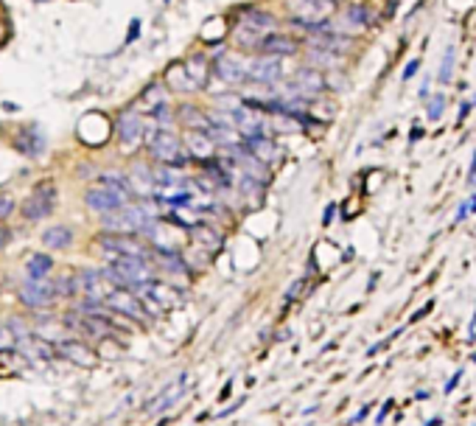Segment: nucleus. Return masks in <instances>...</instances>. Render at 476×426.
Here are the masks:
<instances>
[{
    "mask_svg": "<svg viewBox=\"0 0 476 426\" xmlns=\"http://www.w3.org/2000/svg\"><path fill=\"white\" fill-rule=\"evenodd\" d=\"M157 219V210L149 202H134V205H121L118 210L107 213L104 219V233H138L149 222Z\"/></svg>",
    "mask_w": 476,
    "mask_h": 426,
    "instance_id": "f257e3e1",
    "label": "nucleus"
},
{
    "mask_svg": "<svg viewBox=\"0 0 476 426\" xmlns=\"http://www.w3.org/2000/svg\"><path fill=\"white\" fill-rule=\"evenodd\" d=\"M275 26H278V20L272 17L269 12L249 9V15L236 26L233 40H236V45H241V48H258L261 40H263L266 34L275 31Z\"/></svg>",
    "mask_w": 476,
    "mask_h": 426,
    "instance_id": "f03ea898",
    "label": "nucleus"
},
{
    "mask_svg": "<svg viewBox=\"0 0 476 426\" xmlns=\"http://www.w3.org/2000/svg\"><path fill=\"white\" fill-rule=\"evenodd\" d=\"M53 207H56V188L53 182L45 180L31 191V196H26V202L20 205V213L28 222H42L53 213Z\"/></svg>",
    "mask_w": 476,
    "mask_h": 426,
    "instance_id": "7ed1b4c3",
    "label": "nucleus"
},
{
    "mask_svg": "<svg viewBox=\"0 0 476 426\" xmlns=\"http://www.w3.org/2000/svg\"><path fill=\"white\" fill-rule=\"evenodd\" d=\"M98 244L109 253V258H143V261H149L146 244L134 239V233H101Z\"/></svg>",
    "mask_w": 476,
    "mask_h": 426,
    "instance_id": "20e7f679",
    "label": "nucleus"
},
{
    "mask_svg": "<svg viewBox=\"0 0 476 426\" xmlns=\"http://www.w3.org/2000/svg\"><path fill=\"white\" fill-rule=\"evenodd\" d=\"M109 269L123 280L126 289H138V287H143V283L155 280V269L143 258H112Z\"/></svg>",
    "mask_w": 476,
    "mask_h": 426,
    "instance_id": "39448f33",
    "label": "nucleus"
},
{
    "mask_svg": "<svg viewBox=\"0 0 476 426\" xmlns=\"http://www.w3.org/2000/svg\"><path fill=\"white\" fill-rule=\"evenodd\" d=\"M283 76V67H281V56H269V53H261L255 59H247V82H255V85H263V87H272L278 85Z\"/></svg>",
    "mask_w": 476,
    "mask_h": 426,
    "instance_id": "423d86ee",
    "label": "nucleus"
},
{
    "mask_svg": "<svg viewBox=\"0 0 476 426\" xmlns=\"http://www.w3.org/2000/svg\"><path fill=\"white\" fill-rule=\"evenodd\" d=\"M112 314H121V317H129V320H138V323H146V309L141 303V298L129 292V289H112L104 300H101Z\"/></svg>",
    "mask_w": 476,
    "mask_h": 426,
    "instance_id": "0eeeda50",
    "label": "nucleus"
},
{
    "mask_svg": "<svg viewBox=\"0 0 476 426\" xmlns=\"http://www.w3.org/2000/svg\"><path fill=\"white\" fill-rule=\"evenodd\" d=\"M336 0H289L292 17L300 23H325L336 15Z\"/></svg>",
    "mask_w": 476,
    "mask_h": 426,
    "instance_id": "6e6552de",
    "label": "nucleus"
},
{
    "mask_svg": "<svg viewBox=\"0 0 476 426\" xmlns=\"http://www.w3.org/2000/svg\"><path fill=\"white\" fill-rule=\"evenodd\" d=\"M146 146H149V155L163 163V166H171L174 157H179V137L171 132V129H152L149 140H146Z\"/></svg>",
    "mask_w": 476,
    "mask_h": 426,
    "instance_id": "1a4fd4ad",
    "label": "nucleus"
},
{
    "mask_svg": "<svg viewBox=\"0 0 476 426\" xmlns=\"http://www.w3.org/2000/svg\"><path fill=\"white\" fill-rule=\"evenodd\" d=\"M53 348H56V359H67L79 368H93L98 359L96 350L82 339H56Z\"/></svg>",
    "mask_w": 476,
    "mask_h": 426,
    "instance_id": "9d476101",
    "label": "nucleus"
},
{
    "mask_svg": "<svg viewBox=\"0 0 476 426\" xmlns=\"http://www.w3.org/2000/svg\"><path fill=\"white\" fill-rule=\"evenodd\" d=\"M115 129H118V140H121V146L132 149V146H138L141 140H143V118L141 112H121L118 121H115Z\"/></svg>",
    "mask_w": 476,
    "mask_h": 426,
    "instance_id": "9b49d317",
    "label": "nucleus"
},
{
    "mask_svg": "<svg viewBox=\"0 0 476 426\" xmlns=\"http://www.w3.org/2000/svg\"><path fill=\"white\" fill-rule=\"evenodd\" d=\"M216 76L224 85H244L247 82V59L241 53H222L216 59Z\"/></svg>",
    "mask_w": 476,
    "mask_h": 426,
    "instance_id": "f8f14e48",
    "label": "nucleus"
},
{
    "mask_svg": "<svg viewBox=\"0 0 476 426\" xmlns=\"http://www.w3.org/2000/svg\"><path fill=\"white\" fill-rule=\"evenodd\" d=\"M20 300L28 306V309H48L53 300H59L56 298V292H53V280L51 283H45V280H28L26 287L20 289Z\"/></svg>",
    "mask_w": 476,
    "mask_h": 426,
    "instance_id": "ddd939ff",
    "label": "nucleus"
},
{
    "mask_svg": "<svg viewBox=\"0 0 476 426\" xmlns=\"http://www.w3.org/2000/svg\"><path fill=\"white\" fill-rule=\"evenodd\" d=\"M258 51H261V53H269V56H294V53L300 51V45H297V40H292L289 34L272 31V34H266V37L261 40Z\"/></svg>",
    "mask_w": 476,
    "mask_h": 426,
    "instance_id": "4468645a",
    "label": "nucleus"
},
{
    "mask_svg": "<svg viewBox=\"0 0 476 426\" xmlns=\"http://www.w3.org/2000/svg\"><path fill=\"white\" fill-rule=\"evenodd\" d=\"M85 205L90 207V210H96V213H112V210H118L121 205H126L121 196H115L109 188H104V185H96V188H90L87 194H85Z\"/></svg>",
    "mask_w": 476,
    "mask_h": 426,
    "instance_id": "2eb2a0df",
    "label": "nucleus"
},
{
    "mask_svg": "<svg viewBox=\"0 0 476 426\" xmlns=\"http://www.w3.org/2000/svg\"><path fill=\"white\" fill-rule=\"evenodd\" d=\"M292 82L297 85V90H300L306 99H317V96L325 90V76L319 74L317 67H311V65H308V67H300Z\"/></svg>",
    "mask_w": 476,
    "mask_h": 426,
    "instance_id": "dca6fc26",
    "label": "nucleus"
},
{
    "mask_svg": "<svg viewBox=\"0 0 476 426\" xmlns=\"http://www.w3.org/2000/svg\"><path fill=\"white\" fill-rule=\"evenodd\" d=\"M244 146L247 152L261 160L263 166H269L272 160L278 157V146H275V140H272V135H252V137H244Z\"/></svg>",
    "mask_w": 476,
    "mask_h": 426,
    "instance_id": "f3484780",
    "label": "nucleus"
},
{
    "mask_svg": "<svg viewBox=\"0 0 476 426\" xmlns=\"http://www.w3.org/2000/svg\"><path fill=\"white\" fill-rule=\"evenodd\" d=\"M188 236H191V241H193V244H199L202 250L216 253V250L222 247V233H219V230H213V228H211V225H205V222L191 225V228H188Z\"/></svg>",
    "mask_w": 476,
    "mask_h": 426,
    "instance_id": "a211bd4d",
    "label": "nucleus"
},
{
    "mask_svg": "<svg viewBox=\"0 0 476 426\" xmlns=\"http://www.w3.org/2000/svg\"><path fill=\"white\" fill-rule=\"evenodd\" d=\"M185 144H188V157H199V160H211L213 149H216L213 140L205 132H196V129H188Z\"/></svg>",
    "mask_w": 476,
    "mask_h": 426,
    "instance_id": "6ab92c4d",
    "label": "nucleus"
},
{
    "mask_svg": "<svg viewBox=\"0 0 476 426\" xmlns=\"http://www.w3.org/2000/svg\"><path fill=\"white\" fill-rule=\"evenodd\" d=\"M185 387H188V376H179L177 382H171L155 401H152V407H149V412L152 415H157V412H163V409H168V407H174L179 398H182V393H185Z\"/></svg>",
    "mask_w": 476,
    "mask_h": 426,
    "instance_id": "aec40b11",
    "label": "nucleus"
},
{
    "mask_svg": "<svg viewBox=\"0 0 476 426\" xmlns=\"http://www.w3.org/2000/svg\"><path fill=\"white\" fill-rule=\"evenodd\" d=\"M185 76L191 79L193 87H205L208 85V79H211V62L205 59V53H193L185 62Z\"/></svg>",
    "mask_w": 476,
    "mask_h": 426,
    "instance_id": "412c9836",
    "label": "nucleus"
},
{
    "mask_svg": "<svg viewBox=\"0 0 476 426\" xmlns=\"http://www.w3.org/2000/svg\"><path fill=\"white\" fill-rule=\"evenodd\" d=\"M42 244L48 250H67L73 244V230L67 225H51L45 233H42Z\"/></svg>",
    "mask_w": 476,
    "mask_h": 426,
    "instance_id": "4be33fe9",
    "label": "nucleus"
},
{
    "mask_svg": "<svg viewBox=\"0 0 476 426\" xmlns=\"http://www.w3.org/2000/svg\"><path fill=\"white\" fill-rule=\"evenodd\" d=\"M306 56H308V62H311V67H328V70H339L342 67V53H333V51H325V48H311L308 45V51H306Z\"/></svg>",
    "mask_w": 476,
    "mask_h": 426,
    "instance_id": "5701e85b",
    "label": "nucleus"
},
{
    "mask_svg": "<svg viewBox=\"0 0 476 426\" xmlns=\"http://www.w3.org/2000/svg\"><path fill=\"white\" fill-rule=\"evenodd\" d=\"M53 269V258L48 253H34L28 261H26V275L28 280H45Z\"/></svg>",
    "mask_w": 476,
    "mask_h": 426,
    "instance_id": "b1692460",
    "label": "nucleus"
},
{
    "mask_svg": "<svg viewBox=\"0 0 476 426\" xmlns=\"http://www.w3.org/2000/svg\"><path fill=\"white\" fill-rule=\"evenodd\" d=\"M15 146L26 155V157H37V155H42V149H45V137L37 132V129H31V132H20V137L15 140Z\"/></svg>",
    "mask_w": 476,
    "mask_h": 426,
    "instance_id": "393cba45",
    "label": "nucleus"
},
{
    "mask_svg": "<svg viewBox=\"0 0 476 426\" xmlns=\"http://www.w3.org/2000/svg\"><path fill=\"white\" fill-rule=\"evenodd\" d=\"M157 261H160L163 269H168V272H174V275H185V272H188V261H185L182 253L174 250V247L157 250Z\"/></svg>",
    "mask_w": 476,
    "mask_h": 426,
    "instance_id": "a878e982",
    "label": "nucleus"
},
{
    "mask_svg": "<svg viewBox=\"0 0 476 426\" xmlns=\"http://www.w3.org/2000/svg\"><path fill=\"white\" fill-rule=\"evenodd\" d=\"M98 185H104V188H109L115 196H121L123 202H129V196L134 194V188H132V182L126 180V177H121V174H101V180H98Z\"/></svg>",
    "mask_w": 476,
    "mask_h": 426,
    "instance_id": "bb28decb",
    "label": "nucleus"
},
{
    "mask_svg": "<svg viewBox=\"0 0 476 426\" xmlns=\"http://www.w3.org/2000/svg\"><path fill=\"white\" fill-rule=\"evenodd\" d=\"M53 292H56V298H76L79 295V280H76V275H64V278L53 280Z\"/></svg>",
    "mask_w": 476,
    "mask_h": 426,
    "instance_id": "cd10ccee",
    "label": "nucleus"
},
{
    "mask_svg": "<svg viewBox=\"0 0 476 426\" xmlns=\"http://www.w3.org/2000/svg\"><path fill=\"white\" fill-rule=\"evenodd\" d=\"M166 85H152L146 93H143V99H141V104L146 107V110H155V107H160V104H166Z\"/></svg>",
    "mask_w": 476,
    "mask_h": 426,
    "instance_id": "c85d7f7f",
    "label": "nucleus"
},
{
    "mask_svg": "<svg viewBox=\"0 0 476 426\" xmlns=\"http://www.w3.org/2000/svg\"><path fill=\"white\" fill-rule=\"evenodd\" d=\"M451 74H454V45H448L446 53H443V65H440V70H437L440 85H448V82H451Z\"/></svg>",
    "mask_w": 476,
    "mask_h": 426,
    "instance_id": "c756f323",
    "label": "nucleus"
},
{
    "mask_svg": "<svg viewBox=\"0 0 476 426\" xmlns=\"http://www.w3.org/2000/svg\"><path fill=\"white\" fill-rule=\"evenodd\" d=\"M443 110H446V96H443V93L432 96V99H429V107H426V112H429V121H437V118L443 115Z\"/></svg>",
    "mask_w": 476,
    "mask_h": 426,
    "instance_id": "7c9ffc66",
    "label": "nucleus"
},
{
    "mask_svg": "<svg viewBox=\"0 0 476 426\" xmlns=\"http://www.w3.org/2000/svg\"><path fill=\"white\" fill-rule=\"evenodd\" d=\"M12 345H15V334H12V328L0 323V350H9Z\"/></svg>",
    "mask_w": 476,
    "mask_h": 426,
    "instance_id": "2f4dec72",
    "label": "nucleus"
},
{
    "mask_svg": "<svg viewBox=\"0 0 476 426\" xmlns=\"http://www.w3.org/2000/svg\"><path fill=\"white\" fill-rule=\"evenodd\" d=\"M15 199L12 196H0V219H6V216H12L15 213Z\"/></svg>",
    "mask_w": 476,
    "mask_h": 426,
    "instance_id": "473e14b6",
    "label": "nucleus"
},
{
    "mask_svg": "<svg viewBox=\"0 0 476 426\" xmlns=\"http://www.w3.org/2000/svg\"><path fill=\"white\" fill-rule=\"evenodd\" d=\"M418 70H421V59H412L409 65H406V70H403V82H409L418 74Z\"/></svg>",
    "mask_w": 476,
    "mask_h": 426,
    "instance_id": "72a5a7b5",
    "label": "nucleus"
},
{
    "mask_svg": "<svg viewBox=\"0 0 476 426\" xmlns=\"http://www.w3.org/2000/svg\"><path fill=\"white\" fill-rule=\"evenodd\" d=\"M9 241H12V230H9L6 225H0V250H6Z\"/></svg>",
    "mask_w": 476,
    "mask_h": 426,
    "instance_id": "f704fd0d",
    "label": "nucleus"
},
{
    "mask_svg": "<svg viewBox=\"0 0 476 426\" xmlns=\"http://www.w3.org/2000/svg\"><path fill=\"white\" fill-rule=\"evenodd\" d=\"M303 283H306V280H297V283H292V289H289L286 300H292V298H297V295H300V289H303Z\"/></svg>",
    "mask_w": 476,
    "mask_h": 426,
    "instance_id": "c9c22d12",
    "label": "nucleus"
},
{
    "mask_svg": "<svg viewBox=\"0 0 476 426\" xmlns=\"http://www.w3.org/2000/svg\"><path fill=\"white\" fill-rule=\"evenodd\" d=\"M333 213H336V205H328V207H325V219H322L325 225H330V219H333Z\"/></svg>",
    "mask_w": 476,
    "mask_h": 426,
    "instance_id": "e433bc0d",
    "label": "nucleus"
},
{
    "mask_svg": "<svg viewBox=\"0 0 476 426\" xmlns=\"http://www.w3.org/2000/svg\"><path fill=\"white\" fill-rule=\"evenodd\" d=\"M134 34H141V26H138V20H132V28H129V37H126V40L132 42V40H134Z\"/></svg>",
    "mask_w": 476,
    "mask_h": 426,
    "instance_id": "4c0bfd02",
    "label": "nucleus"
},
{
    "mask_svg": "<svg viewBox=\"0 0 476 426\" xmlns=\"http://www.w3.org/2000/svg\"><path fill=\"white\" fill-rule=\"evenodd\" d=\"M470 107H473L470 101H465V104L459 107V123H462V118H468V112H470Z\"/></svg>",
    "mask_w": 476,
    "mask_h": 426,
    "instance_id": "58836bf2",
    "label": "nucleus"
},
{
    "mask_svg": "<svg viewBox=\"0 0 476 426\" xmlns=\"http://www.w3.org/2000/svg\"><path fill=\"white\" fill-rule=\"evenodd\" d=\"M421 137H423V129H421V126H415V129H412V135H409V140L415 144V140H421Z\"/></svg>",
    "mask_w": 476,
    "mask_h": 426,
    "instance_id": "ea45409f",
    "label": "nucleus"
},
{
    "mask_svg": "<svg viewBox=\"0 0 476 426\" xmlns=\"http://www.w3.org/2000/svg\"><path fill=\"white\" fill-rule=\"evenodd\" d=\"M468 213H470V210H468V205H459V210H457V219H465Z\"/></svg>",
    "mask_w": 476,
    "mask_h": 426,
    "instance_id": "a19ab883",
    "label": "nucleus"
},
{
    "mask_svg": "<svg viewBox=\"0 0 476 426\" xmlns=\"http://www.w3.org/2000/svg\"><path fill=\"white\" fill-rule=\"evenodd\" d=\"M470 104H476V99H473V101H470Z\"/></svg>",
    "mask_w": 476,
    "mask_h": 426,
    "instance_id": "79ce46f5",
    "label": "nucleus"
}]
</instances>
